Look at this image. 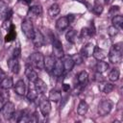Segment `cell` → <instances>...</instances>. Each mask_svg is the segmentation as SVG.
Returning <instances> with one entry per match:
<instances>
[{"label":"cell","instance_id":"obj_21","mask_svg":"<svg viewBox=\"0 0 123 123\" xmlns=\"http://www.w3.org/2000/svg\"><path fill=\"white\" fill-rule=\"evenodd\" d=\"M48 99L52 102H55V103H58L61 99H62V93L57 90V89H52L50 92H49V96H48Z\"/></svg>","mask_w":123,"mask_h":123},{"label":"cell","instance_id":"obj_4","mask_svg":"<svg viewBox=\"0 0 123 123\" xmlns=\"http://www.w3.org/2000/svg\"><path fill=\"white\" fill-rule=\"evenodd\" d=\"M30 60H31V63L35 67L38 68L39 70L44 69V56L41 53L35 52V53L31 54Z\"/></svg>","mask_w":123,"mask_h":123},{"label":"cell","instance_id":"obj_16","mask_svg":"<svg viewBox=\"0 0 123 123\" xmlns=\"http://www.w3.org/2000/svg\"><path fill=\"white\" fill-rule=\"evenodd\" d=\"M68 25H69V22H68L66 16H62L56 21V28H57V30H59L61 32L65 30L68 27Z\"/></svg>","mask_w":123,"mask_h":123},{"label":"cell","instance_id":"obj_9","mask_svg":"<svg viewBox=\"0 0 123 123\" xmlns=\"http://www.w3.org/2000/svg\"><path fill=\"white\" fill-rule=\"evenodd\" d=\"M32 40H33L34 45L37 48H39L44 44V37H43L42 33L40 31H38V30L35 31V35H34V37H33Z\"/></svg>","mask_w":123,"mask_h":123},{"label":"cell","instance_id":"obj_2","mask_svg":"<svg viewBox=\"0 0 123 123\" xmlns=\"http://www.w3.org/2000/svg\"><path fill=\"white\" fill-rule=\"evenodd\" d=\"M113 107V103L111 100L104 99L102 100L98 105V113L100 116H106L109 114Z\"/></svg>","mask_w":123,"mask_h":123},{"label":"cell","instance_id":"obj_3","mask_svg":"<svg viewBox=\"0 0 123 123\" xmlns=\"http://www.w3.org/2000/svg\"><path fill=\"white\" fill-rule=\"evenodd\" d=\"M21 31L27 38L33 39L34 35H35V30H34V26H33L32 21H30L28 19L23 20L21 23Z\"/></svg>","mask_w":123,"mask_h":123},{"label":"cell","instance_id":"obj_17","mask_svg":"<svg viewBox=\"0 0 123 123\" xmlns=\"http://www.w3.org/2000/svg\"><path fill=\"white\" fill-rule=\"evenodd\" d=\"M34 85H35V89L37 90V93L43 94V93L46 92V90H47V86H46V84H45L41 79L37 78V80L34 83Z\"/></svg>","mask_w":123,"mask_h":123},{"label":"cell","instance_id":"obj_13","mask_svg":"<svg viewBox=\"0 0 123 123\" xmlns=\"http://www.w3.org/2000/svg\"><path fill=\"white\" fill-rule=\"evenodd\" d=\"M92 56L94 57V59H96L97 61H103L106 57H107V52L98 47V46H94V49H93V53H92Z\"/></svg>","mask_w":123,"mask_h":123},{"label":"cell","instance_id":"obj_15","mask_svg":"<svg viewBox=\"0 0 123 123\" xmlns=\"http://www.w3.org/2000/svg\"><path fill=\"white\" fill-rule=\"evenodd\" d=\"M14 91H15L16 94H18L20 96L25 95V93H26V86H25V83H24L23 80H18L15 83Z\"/></svg>","mask_w":123,"mask_h":123},{"label":"cell","instance_id":"obj_29","mask_svg":"<svg viewBox=\"0 0 123 123\" xmlns=\"http://www.w3.org/2000/svg\"><path fill=\"white\" fill-rule=\"evenodd\" d=\"M119 76H120V72L118 68H112L109 73V80L111 82H115L119 79Z\"/></svg>","mask_w":123,"mask_h":123},{"label":"cell","instance_id":"obj_23","mask_svg":"<svg viewBox=\"0 0 123 123\" xmlns=\"http://www.w3.org/2000/svg\"><path fill=\"white\" fill-rule=\"evenodd\" d=\"M77 80H78L79 85H81V86H86V83H87V80H88V74H87V72L85 71V70L81 71V72L78 74V76H77Z\"/></svg>","mask_w":123,"mask_h":123},{"label":"cell","instance_id":"obj_41","mask_svg":"<svg viewBox=\"0 0 123 123\" xmlns=\"http://www.w3.org/2000/svg\"><path fill=\"white\" fill-rule=\"evenodd\" d=\"M5 103H6V100L3 99L2 97H0V111L2 110V108H3V106H4Z\"/></svg>","mask_w":123,"mask_h":123},{"label":"cell","instance_id":"obj_36","mask_svg":"<svg viewBox=\"0 0 123 123\" xmlns=\"http://www.w3.org/2000/svg\"><path fill=\"white\" fill-rule=\"evenodd\" d=\"M117 33H118V29H117V28H115L113 25H111V26H110V27L108 28V34H109L111 37L116 36V35H117Z\"/></svg>","mask_w":123,"mask_h":123},{"label":"cell","instance_id":"obj_1","mask_svg":"<svg viewBox=\"0 0 123 123\" xmlns=\"http://www.w3.org/2000/svg\"><path fill=\"white\" fill-rule=\"evenodd\" d=\"M122 52H123V44L122 42H118L113 44L109 52V60L111 63H120L122 62Z\"/></svg>","mask_w":123,"mask_h":123},{"label":"cell","instance_id":"obj_24","mask_svg":"<svg viewBox=\"0 0 123 123\" xmlns=\"http://www.w3.org/2000/svg\"><path fill=\"white\" fill-rule=\"evenodd\" d=\"M111 23L112 25L117 28V29H121L122 26H123V16L122 15H119V14H116L114 16H112L111 18Z\"/></svg>","mask_w":123,"mask_h":123},{"label":"cell","instance_id":"obj_30","mask_svg":"<svg viewBox=\"0 0 123 123\" xmlns=\"http://www.w3.org/2000/svg\"><path fill=\"white\" fill-rule=\"evenodd\" d=\"M37 95H38V93L37 92V90H36L35 87H34V88H30V89H29V91H28L27 94H26V97H27V99H28L30 102H33V101H35V100L37 98Z\"/></svg>","mask_w":123,"mask_h":123},{"label":"cell","instance_id":"obj_12","mask_svg":"<svg viewBox=\"0 0 123 123\" xmlns=\"http://www.w3.org/2000/svg\"><path fill=\"white\" fill-rule=\"evenodd\" d=\"M63 71H64V68H63L62 62L60 59H58V60L56 61V62H55V65H54V68H53L52 72H53L54 76H56V77H60V76L62 75Z\"/></svg>","mask_w":123,"mask_h":123},{"label":"cell","instance_id":"obj_39","mask_svg":"<svg viewBox=\"0 0 123 123\" xmlns=\"http://www.w3.org/2000/svg\"><path fill=\"white\" fill-rule=\"evenodd\" d=\"M62 90H63L64 92L69 91V90H70V85H69V84H66V83L62 84Z\"/></svg>","mask_w":123,"mask_h":123},{"label":"cell","instance_id":"obj_11","mask_svg":"<svg viewBox=\"0 0 123 123\" xmlns=\"http://www.w3.org/2000/svg\"><path fill=\"white\" fill-rule=\"evenodd\" d=\"M25 74H26V77H27V79L29 80V82L30 83H35L37 80V78H38V76H37V73L32 68V66H30V65H27L26 66V70H25Z\"/></svg>","mask_w":123,"mask_h":123},{"label":"cell","instance_id":"obj_26","mask_svg":"<svg viewBox=\"0 0 123 123\" xmlns=\"http://www.w3.org/2000/svg\"><path fill=\"white\" fill-rule=\"evenodd\" d=\"M62 64H63V68H64L65 71H70V70H72V68H73L74 65H75V63H74V62H73V60H72L71 57L65 58L64 61L62 62Z\"/></svg>","mask_w":123,"mask_h":123},{"label":"cell","instance_id":"obj_25","mask_svg":"<svg viewBox=\"0 0 123 123\" xmlns=\"http://www.w3.org/2000/svg\"><path fill=\"white\" fill-rule=\"evenodd\" d=\"M60 12H61L60 6H59L58 4H56V3L52 4V5L49 7V9H48V14H49L51 17H56V16L60 13Z\"/></svg>","mask_w":123,"mask_h":123},{"label":"cell","instance_id":"obj_18","mask_svg":"<svg viewBox=\"0 0 123 123\" xmlns=\"http://www.w3.org/2000/svg\"><path fill=\"white\" fill-rule=\"evenodd\" d=\"M42 13V8L40 5H34L29 9L28 16L30 17H37Z\"/></svg>","mask_w":123,"mask_h":123},{"label":"cell","instance_id":"obj_43","mask_svg":"<svg viewBox=\"0 0 123 123\" xmlns=\"http://www.w3.org/2000/svg\"><path fill=\"white\" fill-rule=\"evenodd\" d=\"M113 0H105V3L106 4H110V3H111Z\"/></svg>","mask_w":123,"mask_h":123},{"label":"cell","instance_id":"obj_32","mask_svg":"<svg viewBox=\"0 0 123 123\" xmlns=\"http://www.w3.org/2000/svg\"><path fill=\"white\" fill-rule=\"evenodd\" d=\"M71 58H72V60H73V62H74L75 64H81L84 62V57L80 53L79 54H74Z\"/></svg>","mask_w":123,"mask_h":123},{"label":"cell","instance_id":"obj_40","mask_svg":"<svg viewBox=\"0 0 123 123\" xmlns=\"http://www.w3.org/2000/svg\"><path fill=\"white\" fill-rule=\"evenodd\" d=\"M66 17H67V20H68V22H69V23H71V22L74 20V18H75L74 14H68Z\"/></svg>","mask_w":123,"mask_h":123},{"label":"cell","instance_id":"obj_22","mask_svg":"<svg viewBox=\"0 0 123 123\" xmlns=\"http://www.w3.org/2000/svg\"><path fill=\"white\" fill-rule=\"evenodd\" d=\"M12 86H13V81L12 77H5L0 83V86L2 89H10L11 87H12Z\"/></svg>","mask_w":123,"mask_h":123},{"label":"cell","instance_id":"obj_37","mask_svg":"<svg viewBox=\"0 0 123 123\" xmlns=\"http://www.w3.org/2000/svg\"><path fill=\"white\" fill-rule=\"evenodd\" d=\"M94 81H96V82H98V83H101V82H104V77L102 76V74L101 73H99V72H96L95 74H94Z\"/></svg>","mask_w":123,"mask_h":123},{"label":"cell","instance_id":"obj_10","mask_svg":"<svg viewBox=\"0 0 123 123\" xmlns=\"http://www.w3.org/2000/svg\"><path fill=\"white\" fill-rule=\"evenodd\" d=\"M93 49H94V44L89 42V43H86L85 46L82 47L81 51H80V54L85 57V58H88L90 56H92V53H93Z\"/></svg>","mask_w":123,"mask_h":123},{"label":"cell","instance_id":"obj_34","mask_svg":"<svg viewBox=\"0 0 123 123\" xmlns=\"http://www.w3.org/2000/svg\"><path fill=\"white\" fill-rule=\"evenodd\" d=\"M81 37L83 38H88V37H92V35H91L90 30H89L88 27H85V28H83L81 30Z\"/></svg>","mask_w":123,"mask_h":123},{"label":"cell","instance_id":"obj_20","mask_svg":"<svg viewBox=\"0 0 123 123\" xmlns=\"http://www.w3.org/2000/svg\"><path fill=\"white\" fill-rule=\"evenodd\" d=\"M16 37V32H15V26L12 24L9 28V33L5 37V41L6 42H11Z\"/></svg>","mask_w":123,"mask_h":123},{"label":"cell","instance_id":"obj_7","mask_svg":"<svg viewBox=\"0 0 123 123\" xmlns=\"http://www.w3.org/2000/svg\"><path fill=\"white\" fill-rule=\"evenodd\" d=\"M39 111L43 116H47L51 111V104L50 100L46 98H42L39 101Z\"/></svg>","mask_w":123,"mask_h":123},{"label":"cell","instance_id":"obj_44","mask_svg":"<svg viewBox=\"0 0 123 123\" xmlns=\"http://www.w3.org/2000/svg\"><path fill=\"white\" fill-rule=\"evenodd\" d=\"M76 1H79V2H81V3H83V4H86V0H76Z\"/></svg>","mask_w":123,"mask_h":123},{"label":"cell","instance_id":"obj_28","mask_svg":"<svg viewBox=\"0 0 123 123\" xmlns=\"http://www.w3.org/2000/svg\"><path fill=\"white\" fill-rule=\"evenodd\" d=\"M108 68H109V64L106 62H103V61H98L97 63H96V65H95L96 72H99V73L105 72Z\"/></svg>","mask_w":123,"mask_h":123},{"label":"cell","instance_id":"obj_14","mask_svg":"<svg viewBox=\"0 0 123 123\" xmlns=\"http://www.w3.org/2000/svg\"><path fill=\"white\" fill-rule=\"evenodd\" d=\"M55 62H56V60H55L54 57H52V56L44 57V69L47 72H51L54 68Z\"/></svg>","mask_w":123,"mask_h":123},{"label":"cell","instance_id":"obj_27","mask_svg":"<svg viewBox=\"0 0 123 123\" xmlns=\"http://www.w3.org/2000/svg\"><path fill=\"white\" fill-rule=\"evenodd\" d=\"M65 38L70 43H75L77 40V32L75 30H69L65 34Z\"/></svg>","mask_w":123,"mask_h":123},{"label":"cell","instance_id":"obj_42","mask_svg":"<svg viewBox=\"0 0 123 123\" xmlns=\"http://www.w3.org/2000/svg\"><path fill=\"white\" fill-rule=\"evenodd\" d=\"M20 1H22V2H24L25 4H30V3L32 2V0H20Z\"/></svg>","mask_w":123,"mask_h":123},{"label":"cell","instance_id":"obj_6","mask_svg":"<svg viewBox=\"0 0 123 123\" xmlns=\"http://www.w3.org/2000/svg\"><path fill=\"white\" fill-rule=\"evenodd\" d=\"M52 47H53V55L57 59H61L63 57V49H62V44L61 40L57 37H53L52 41Z\"/></svg>","mask_w":123,"mask_h":123},{"label":"cell","instance_id":"obj_31","mask_svg":"<svg viewBox=\"0 0 123 123\" xmlns=\"http://www.w3.org/2000/svg\"><path fill=\"white\" fill-rule=\"evenodd\" d=\"M99 88L105 93H110V92H111L113 90L114 86L111 83H106L105 85H103V86H99Z\"/></svg>","mask_w":123,"mask_h":123},{"label":"cell","instance_id":"obj_35","mask_svg":"<svg viewBox=\"0 0 123 123\" xmlns=\"http://www.w3.org/2000/svg\"><path fill=\"white\" fill-rule=\"evenodd\" d=\"M119 11H120L119 6H112V7H111V9L109 11V14H110V16H114L119 12Z\"/></svg>","mask_w":123,"mask_h":123},{"label":"cell","instance_id":"obj_19","mask_svg":"<svg viewBox=\"0 0 123 123\" xmlns=\"http://www.w3.org/2000/svg\"><path fill=\"white\" fill-rule=\"evenodd\" d=\"M87 110H88V105L87 103L85 101V100H81L78 107H77V112L79 115L81 116H84L86 112H87Z\"/></svg>","mask_w":123,"mask_h":123},{"label":"cell","instance_id":"obj_8","mask_svg":"<svg viewBox=\"0 0 123 123\" xmlns=\"http://www.w3.org/2000/svg\"><path fill=\"white\" fill-rule=\"evenodd\" d=\"M8 67L11 69V71L14 74H18L19 73V70H20V64H19V62H18V59L16 58H10L8 60Z\"/></svg>","mask_w":123,"mask_h":123},{"label":"cell","instance_id":"obj_33","mask_svg":"<svg viewBox=\"0 0 123 123\" xmlns=\"http://www.w3.org/2000/svg\"><path fill=\"white\" fill-rule=\"evenodd\" d=\"M92 11H93V12L95 14H101L102 12H103V6H102V4H100L98 2H95L94 6L92 8Z\"/></svg>","mask_w":123,"mask_h":123},{"label":"cell","instance_id":"obj_38","mask_svg":"<svg viewBox=\"0 0 123 123\" xmlns=\"http://www.w3.org/2000/svg\"><path fill=\"white\" fill-rule=\"evenodd\" d=\"M20 54H21L20 47H15V48L13 49V52H12V57L18 59V58L20 57Z\"/></svg>","mask_w":123,"mask_h":123},{"label":"cell","instance_id":"obj_5","mask_svg":"<svg viewBox=\"0 0 123 123\" xmlns=\"http://www.w3.org/2000/svg\"><path fill=\"white\" fill-rule=\"evenodd\" d=\"M14 111H15L14 104L12 102H11V101H7L4 104V106H3L2 110H1L2 115H3V117L6 120H10V119L12 118L13 113H14Z\"/></svg>","mask_w":123,"mask_h":123}]
</instances>
